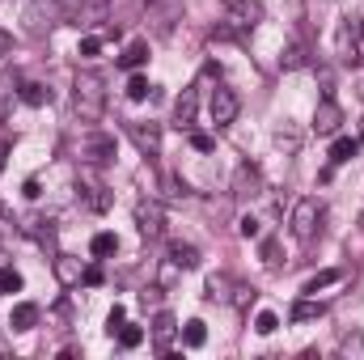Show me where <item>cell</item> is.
<instances>
[{
  "label": "cell",
  "instance_id": "cell-8",
  "mask_svg": "<svg viewBox=\"0 0 364 360\" xmlns=\"http://www.w3.org/2000/svg\"><path fill=\"white\" fill-rule=\"evenodd\" d=\"M127 136H131V144H136L144 157H157V153H161V123H140V119H131V123H127Z\"/></svg>",
  "mask_w": 364,
  "mask_h": 360
},
{
  "label": "cell",
  "instance_id": "cell-35",
  "mask_svg": "<svg viewBox=\"0 0 364 360\" xmlns=\"http://www.w3.org/2000/svg\"><path fill=\"white\" fill-rule=\"evenodd\" d=\"M76 51H81L85 59H93V55L102 51V38H98V34H89V38H81V47H76Z\"/></svg>",
  "mask_w": 364,
  "mask_h": 360
},
{
  "label": "cell",
  "instance_id": "cell-5",
  "mask_svg": "<svg viewBox=\"0 0 364 360\" xmlns=\"http://www.w3.org/2000/svg\"><path fill=\"white\" fill-rule=\"evenodd\" d=\"M318 221H322V204L314 199V195H305V199H297L293 204V238H301V242H310L314 233H318Z\"/></svg>",
  "mask_w": 364,
  "mask_h": 360
},
{
  "label": "cell",
  "instance_id": "cell-7",
  "mask_svg": "<svg viewBox=\"0 0 364 360\" xmlns=\"http://www.w3.org/2000/svg\"><path fill=\"white\" fill-rule=\"evenodd\" d=\"M136 225H140V233H144L148 242L165 238V208H161L157 199H140V204H136Z\"/></svg>",
  "mask_w": 364,
  "mask_h": 360
},
{
  "label": "cell",
  "instance_id": "cell-4",
  "mask_svg": "<svg viewBox=\"0 0 364 360\" xmlns=\"http://www.w3.org/2000/svg\"><path fill=\"white\" fill-rule=\"evenodd\" d=\"M237 110H242V98H237L229 85H216L212 98H208V119H212V127H229V123L237 119Z\"/></svg>",
  "mask_w": 364,
  "mask_h": 360
},
{
  "label": "cell",
  "instance_id": "cell-22",
  "mask_svg": "<svg viewBox=\"0 0 364 360\" xmlns=\"http://www.w3.org/2000/svg\"><path fill=\"white\" fill-rule=\"evenodd\" d=\"M21 102H25V106H47V102H51V89L38 85V81H25V85H21Z\"/></svg>",
  "mask_w": 364,
  "mask_h": 360
},
{
  "label": "cell",
  "instance_id": "cell-9",
  "mask_svg": "<svg viewBox=\"0 0 364 360\" xmlns=\"http://www.w3.org/2000/svg\"><path fill=\"white\" fill-rule=\"evenodd\" d=\"M339 127H344V106L335 98H322L318 110H314V132L318 136H339Z\"/></svg>",
  "mask_w": 364,
  "mask_h": 360
},
{
  "label": "cell",
  "instance_id": "cell-36",
  "mask_svg": "<svg viewBox=\"0 0 364 360\" xmlns=\"http://www.w3.org/2000/svg\"><path fill=\"white\" fill-rule=\"evenodd\" d=\"M237 233H242L246 242H250V238H259V221H254V216H242V221H237Z\"/></svg>",
  "mask_w": 364,
  "mask_h": 360
},
{
  "label": "cell",
  "instance_id": "cell-18",
  "mask_svg": "<svg viewBox=\"0 0 364 360\" xmlns=\"http://www.w3.org/2000/svg\"><path fill=\"white\" fill-rule=\"evenodd\" d=\"M322 314H327V306H322V301H310V297L293 301V310H288L293 323H314V318H322Z\"/></svg>",
  "mask_w": 364,
  "mask_h": 360
},
{
  "label": "cell",
  "instance_id": "cell-1",
  "mask_svg": "<svg viewBox=\"0 0 364 360\" xmlns=\"http://www.w3.org/2000/svg\"><path fill=\"white\" fill-rule=\"evenodd\" d=\"M72 110L81 115V123H98L106 115V85L98 72H76L72 81Z\"/></svg>",
  "mask_w": 364,
  "mask_h": 360
},
{
  "label": "cell",
  "instance_id": "cell-10",
  "mask_svg": "<svg viewBox=\"0 0 364 360\" xmlns=\"http://www.w3.org/2000/svg\"><path fill=\"white\" fill-rule=\"evenodd\" d=\"M233 195L237 199H254V195H263V174H259V166H237V174H233Z\"/></svg>",
  "mask_w": 364,
  "mask_h": 360
},
{
  "label": "cell",
  "instance_id": "cell-16",
  "mask_svg": "<svg viewBox=\"0 0 364 360\" xmlns=\"http://www.w3.org/2000/svg\"><path fill=\"white\" fill-rule=\"evenodd\" d=\"M38 314H42V310H38L34 301H21V306H13L8 327H13V331H34V327H38Z\"/></svg>",
  "mask_w": 364,
  "mask_h": 360
},
{
  "label": "cell",
  "instance_id": "cell-41",
  "mask_svg": "<svg viewBox=\"0 0 364 360\" xmlns=\"http://www.w3.org/2000/svg\"><path fill=\"white\" fill-rule=\"evenodd\" d=\"M81 284H89V289H98V284H102V267H85V276H81Z\"/></svg>",
  "mask_w": 364,
  "mask_h": 360
},
{
  "label": "cell",
  "instance_id": "cell-3",
  "mask_svg": "<svg viewBox=\"0 0 364 360\" xmlns=\"http://www.w3.org/2000/svg\"><path fill=\"white\" fill-rule=\"evenodd\" d=\"M76 157H81V166H106V161H115V136L85 132L81 144H76Z\"/></svg>",
  "mask_w": 364,
  "mask_h": 360
},
{
  "label": "cell",
  "instance_id": "cell-40",
  "mask_svg": "<svg viewBox=\"0 0 364 360\" xmlns=\"http://www.w3.org/2000/svg\"><path fill=\"white\" fill-rule=\"evenodd\" d=\"M21 195H25V199H38V195H42V182H38V178H25V182H21Z\"/></svg>",
  "mask_w": 364,
  "mask_h": 360
},
{
  "label": "cell",
  "instance_id": "cell-14",
  "mask_svg": "<svg viewBox=\"0 0 364 360\" xmlns=\"http://www.w3.org/2000/svg\"><path fill=\"white\" fill-rule=\"evenodd\" d=\"M356 153H360V136H335V144H331V166H348Z\"/></svg>",
  "mask_w": 364,
  "mask_h": 360
},
{
  "label": "cell",
  "instance_id": "cell-27",
  "mask_svg": "<svg viewBox=\"0 0 364 360\" xmlns=\"http://www.w3.org/2000/svg\"><path fill=\"white\" fill-rule=\"evenodd\" d=\"M276 144H284L288 153H297V149H301V132H297L293 123H284V127H276Z\"/></svg>",
  "mask_w": 364,
  "mask_h": 360
},
{
  "label": "cell",
  "instance_id": "cell-34",
  "mask_svg": "<svg viewBox=\"0 0 364 360\" xmlns=\"http://www.w3.org/2000/svg\"><path fill=\"white\" fill-rule=\"evenodd\" d=\"M191 149H195V153H212V149H216V140H212L208 132H191Z\"/></svg>",
  "mask_w": 364,
  "mask_h": 360
},
{
  "label": "cell",
  "instance_id": "cell-2",
  "mask_svg": "<svg viewBox=\"0 0 364 360\" xmlns=\"http://www.w3.org/2000/svg\"><path fill=\"white\" fill-rule=\"evenodd\" d=\"M76 199H81V208H89V212H106L110 208V191H106V182L98 178V166H81V174H76Z\"/></svg>",
  "mask_w": 364,
  "mask_h": 360
},
{
  "label": "cell",
  "instance_id": "cell-44",
  "mask_svg": "<svg viewBox=\"0 0 364 360\" xmlns=\"http://www.w3.org/2000/svg\"><path fill=\"white\" fill-rule=\"evenodd\" d=\"M55 4H64V8H76V4H85V0H55Z\"/></svg>",
  "mask_w": 364,
  "mask_h": 360
},
{
  "label": "cell",
  "instance_id": "cell-13",
  "mask_svg": "<svg viewBox=\"0 0 364 360\" xmlns=\"http://www.w3.org/2000/svg\"><path fill=\"white\" fill-rule=\"evenodd\" d=\"M174 335H178V323H174V314L161 310V314L153 318V344H157V352L170 356V339H174Z\"/></svg>",
  "mask_w": 364,
  "mask_h": 360
},
{
  "label": "cell",
  "instance_id": "cell-43",
  "mask_svg": "<svg viewBox=\"0 0 364 360\" xmlns=\"http://www.w3.org/2000/svg\"><path fill=\"white\" fill-rule=\"evenodd\" d=\"M4 157H8V144L0 140V170H4Z\"/></svg>",
  "mask_w": 364,
  "mask_h": 360
},
{
  "label": "cell",
  "instance_id": "cell-38",
  "mask_svg": "<svg viewBox=\"0 0 364 360\" xmlns=\"http://www.w3.org/2000/svg\"><path fill=\"white\" fill-rule=\"evenodd\" d=\"M123 318H127V310H123V306H115V310H110V318H106V331H110V335H119Z\"/></svg>",
  "mask_w": 364,
  "mask_h": 360
},
{
  "label": "cell",
  "instance_id": "cell-15",
  "mask_svg": "<svg viewBox=\"0 0 364 360\" xmlns=\"http://www.w3.org/2000/svg\"><path fill=\"white\" fill-rule=\"evenodd\" d=\"M21 229H25L30 238H38L42 246H51V242H55V221H51V216H25V221H21Z\"/></svg>",
  "mask_w": 364,
  "mask_h": 360
},
{
  "label": "cell",
  "instance_id": "cell-29",
  "mask_svg": "<svg viewBox=\"0 0 364 360\" xmlns=\"http://www.w3.org/2000/svg\"><path fill=\"white\" fill-rule=\"evenodd\" d=\"M229 297V276H208V301H225Z\"/></svg>",
  "mask_w": 364,
  "mask_h": 360
},
{
  "label": "cell",
  "instance_id": "cell-37",
  "mask_svg": "<svg viewBox=\"0 0 364 360\" xmlns=\"http://www.w3.org/2000/svg\"><path fill=\"white\" fill-rule=\"evenodd\" d=\"M161 293H165L161 284H157V289H144V293H140V306H144V310H148V306L157 310V306H161Z\"/></svg>",
  "mask_w": 364,
  "mask_h": 360
},
{
  "label": "cell",
  "instance_id": "cell-25",
  "mask_svg": "<svg viewBox=\"0 0 364 360\" xmlns=\"http://www.w3.org/2000/svg\"><path fill=\"white\" fill-rule=\"evenodd\" d=\"M339 356L364 360V335H360V331H352V335H344V339H339Z\"/></svg>",
  "mask_w": 364,
  "mask_h": 360
},
{
  "label": "cell",
  "instance_id": "cell-19",
  "mask_svg": "<svg viewBox=\"0 0 364 360\" xmlns=\"http://www.w3.org/2000/svg\"><path fill=\"white\" fill-rule=\"evenodd\" d=\"M170 259L182 267V272H191V267H199V250L191 246V242H170Z\"/></svg>",
  "mask_w": 364,
  "mask_h": 360
},
{
  "label": "cell",
  "instance_id": "cell-12",
  "mask_svg": "<svg viewBox=\"0 0 364 360\" xmlns=\"http://www.w3.org/2000/svg\"><path fill=\"white\" fill-rule=\"evenodd\" d=\"M55 280L64 284V289H72V284H81V276H85V267H81V259H72V255H55Z\"/></svg>",
  "mask_w": 364,
  "mask_h": 360
},
{
  "label": "cell",
  "instance_id": "cell-21",
  "mask_svg": "<svg viewBox=\"0 0 364 360\" xmlns=\"http://www.w3.org/2000/svg\"><path fill=\"white\" fill-rule=\"evenodd\" d=\"M140 64H148V42H131V47L119 55V68H127V72H136Z\"/></svg>",
  "mask_w": 364,
  "mask_h": 360
},
{
  "label": "cell",
  "instance_id": "cell-23",
  "mask_svg": "<svg viewBox=\"0 0 364 360\" xmlns=\"http://www.w3.org/2000/svg\"><path fill=\"white\" fill-rule=\"evenodd\" d=\"M119 250V238L115 233H93V242H89V255L93 259H106V255H115Z\"/></svg>",
  "mask_w": 364,
  "mask_h": 360
},
{
  "label": "cell",
  "instance_id": "cell-30",
  "mask_svg": "<svg viewBox=\"0 0 364 360\" xmlns=\"http://www.w3.org/2000/svg\"><path fill=\"white\" fill-rule=\"evenodd\" d=\"M0 293H21V276L8 263H0Z\"/></svg>",
  "mask_w": 364,
  "mask_h": 360
},
{
  "label": "cell",
  "instance_id": "cell-45",
  "mask_svg": "<svg viewBox=\"0 0 364 360\" xmlns=\"http://www.w3.org/2000/svg\"><path fill=\"white\" fill-rule=\"evenodd\" d=\"M356 30H360V38H364V21H360V25H356Z\"/></svg>",
  "mask_w": 364,
  "mask_h": 360
},
{
  "label": "cell",
  "instance_id": "cell-26",
  "mask_svg": "<svg viewBox=\"0 0 364 360\" xmlns=\"http://www.w3.org/2000/svg\"><path fill=\"white\" fill-rule=\"evenodd\" d=\"M153 93V85H148V76H140V72H131V81H127V98L131 102H144Z\"/></svg>",
  "mask_w": 364,
  "mask_h": 360
},
{
  "label": "cell",
  "instance_id": "cell-20",
  "mask_svg": "<svg viewBox=\"0 0 364 360\" xmlns=\"http://www.w3.org/2000/svg\"><path fill=\"white\" fill-rule=\"evenodd\" d=\"M339 280H344V272H339V267H327V272H318V276H310L301 293H310V297H318L322 289H331V284H339Z\"/></svg>",
  "mask_w": 364,
  "mask_h": 360
},
{
  "label": "cell",
  "instance_id": "cell-24",
  "mask_svg": "<svg viewBox=\"0 0 364 360\" xmlns=\"http://www.w3.org/2000/svg\"><path fill=\"white\" fill-rule=\"evenodd\" d=\"M182 344H187V348H204V344H208V327H204L199 318H191V323L182 327Z\"/></svg>",
  "mask_w": 364,
  "mask_h": 360
},
{
  "label": "cell",
  "instance_id": "cell-46",
  "mask_svg": "<svg viewBox=\"0 0 364 360\" xmlns=\"http://www.w3.org/2000/svg\"><path fill=\"white\" fill-rule=\"evenodd\" d=\"M360 132H364V119H360Z\"/></svg>",
  "mask_w": 364,
  "mask_h": 360
},
{
  "label": "cell",
  "instance_id": "cell-31",
  "mask_svg": "<svg viewBox=\"0 0 364 360\" xmlns=\"http://www.w3.org/2000/svg\"><path fill=\"white\" fill-rule=\"evenodd\" d=\"M339 51H344V59H360V47H356V38H352L348 25L339 30Z\"/></svg>",
  "mask_w": 364,
  "mask_h": 360
},
{
  "label": "cell",
  "instance_id": "cell-33",
  "mask_svg": "<svg viewBox=\"0 0 364 360\" xmlns=\"http://www.w3.org/2000/svg\"><path fill=\"white\" fill-rule=\"evenodd\" d=\"M276 327H280V318H276V314H271V310H263V314H259V318H254V331H259V335H271V331H276Z\"/></svg>",
  "mask_w": 364,
  "mask_h": 360
},
{
  "label": "cell",
  "instance_id": "cell-32",
  "mask_svg": "<svg viewBox=\"0 0 364 360\" xmlns=\"http://www.w3.org/2000/svg\"><path fill=\"white\" fill-rule=\"evenodd\" d=\"M178 272H182V267H178L174 259H165V263H161V272H157V284H161V289H174V280H178Z\"/></svg>",
  "mask_w": 364,
  "mask_h": 360
},
{
  "label": "cell",
  "instance_id": "cell-42",
  "mask_svg": "<svg viewBox=\"0 0 364 360\" xmlns=\"http://www.w3.org/2000/svg\"><path fill=\"white\" fill-rule=\"evenodd\" d=\"M13 51V34L8 30H0V55H8Z\"/></svg>",
  "mask_w": 364,
  "mask_h": 360
},
{
  "label": "cell",
  "instance_id": "cell-39",
  "mask_svg": "<svg viewBox=\"0 0 364 360\" xmlns=\"http://www.w3.org/2000/svg\"><path fill=\"white\" fill-rule=\"evenodd\" d=\"M263 259H267V267H276V263H280V246H276V238H267V242H263Z\"/></svg>",
  "mask_w": 364,
  "mask_h": 360
},
{
  "label": "cell",
  "instance_id": "cell-17",
  "mask_svg": "<svg viewBox=\"0 0 364 360\" xmlns=\"http://www.w3.org/2000/svg\"><path fill=\"white\" fill-rule=\"evenodd\" d=\"M305 64H310V47H305V42H288L284 55H280V68H284V72H297V68H305Z\"/></svg>",
  "mask_w": 364,
  "mask_h": 360
},
{
  "label": "cell",
  "instance_id": "cell-6",
  "mask_svg": "<svg viewBox=\"0 0 364 360\" xmlns=\"http://www.w3.org/2000/svg\"><path fill=\"white\" fill-rule=\"evenodd\" d=\"M225 4V21L233 25V30H254L259 21H263V0H221Z\"/></svg>",
  "mask_w": 364,
  "mask_h": 360
},
{
  "label": "cell",
  "instance_id": "cell-11",
  "mask_svg": "<svg viewBox=\"0 0 364 360\" xmlns=\"http://www.w3.org/2000/svg\"><path fill=\"white\" fill-rule=\"evenodd\" d=\"M195 110H199V81L178 93V102H174V123H178V127H191V123H195Z\"/></svg>",
  "mask_w": 364,
  "mask_h": 360
},
{
  "label": "cell",
  "instance_id": "cell-28",
  "mask_svg": "<svg viewBox=\"0 0 364 360\" xmlns=\"http://www.w3.org/2000/svg\"><path fill=\"white\" fill-rule=\"evenodd\" d=\"M144 344V327H119V348H140Z\"/></svg>",
  "mask_w": 364,
  "mask_h": 360
}]
</instances>
